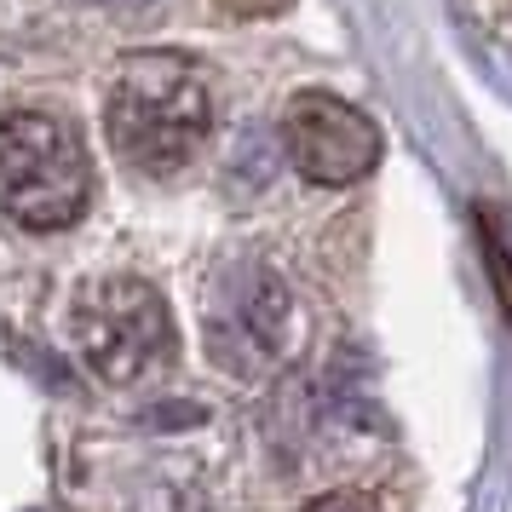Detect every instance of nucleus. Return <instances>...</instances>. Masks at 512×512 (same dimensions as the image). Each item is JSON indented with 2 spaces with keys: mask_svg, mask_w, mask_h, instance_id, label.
Here are the masks:
<instances>
[{
  "mask_svg": "<svg viewBox=\"0 0 512 512\" xmlns=\"http://www.w3.org/2000/svg\"><path fill=\"white\" fill-rule=\"evenodd\" d=\"M208 127V81L179 52H133L110 81L104 133H110V150L144 179L179 173L202 150Z\"/></svg>",
  "mask_w": 512,
  "mask_h": 512,
  "instance_id": "f257e3e1",
  "label": "nucleus"
},
{
  "mask_svg": "<svg viewBox=\"0 0 512 512\" xmlns=\"http://www.w3.org/2000/svg\"><path fill=\"white\" fill-rule=\"evenodd\" d=\"M93 202V156L64 116L18 110L0 121V213L24 231H64Z\"/></svg>",
  "mask_w": 512,
  "mask_h": 512,
  "instance_id": "f03ea898",
  "label": "nucleus"
},
{
  "mask_svg": "<svg viewBox=\"0 0 512 512\" xmlns=\"http://www.w3.org/2000/svg\"><path fill=\"white\" fill-rule=\"evenodd\" d=\"M75 346L98 380L133 386V380H150L173 363L179 334H173V317L150 282L98 277L75 300Z\"/></svg>",
  "mask_w": 512,
  "mask_h": 512,
  "instance_id": "7ed1b4c3",
  "label": "nucleus"
},
{
  "mask_svg": "<svg viewBox=\"0 0 512 512\" xmlns=\"http://www.w3.org/2000/svg\"><path fill=\"white\" fill-rule=\"evenodd\" d=\"M288 294L265 265H225L208 294V351L225 374H265L282 351Z\"/></svg>",
  "mask_w": 512,
  "mask_h": 512,
  "instance_id": "20e7f679",
  "label": "nucleus"
},
{
  "mask_svg": "<svg viewBox=\"0 0 512 512\" xmlns=\"http://www.w3.org/2000/svg\"><path fill=\"white\" fill-rule=\"evenodd\" d=\"M288 162L311 185H357L380 162V127L334 93H294L282 110Z\"/></svg>",
  "mask_w": 512,
  "mask_h": 512,
  "instance_id": "39448f33",
  "label": "nucleus"
},
{
  "mask_svg": "<svg viewBox=\"0 0 512 512\" xmlns=\"http://www.w3.org/2000/svg\"><path fill=\"white\" fill-rule=\"evenodd\" d=\"M478 248H484V259H489L501 311H507V323H512V248L501 242V231H495V208H478Z\"/></svg>",
  "mask_w": 512,
  "mask_h": 512,
  "instance_id": "423d86ee",
  "label": "nucleus"
},
{
  "mask_svg": "<svg viewBox=\"0 0 512 512\" xmlns=\"http://www.w3.org/2000/svg\"><path fill=\"white\" fill-rule=\"evenodd\" d=\"M305 512H380V507H374V495H363V489H334V495H317Z\"/></svg>",
  "mask_w": 512,
  "mask_h": 512,
  "instance_id": "0eeeda50",
  "label": "nucleus"
},
{
  "mask_svg": "<svg viewBox=\"0 0 512 512\" xmlns=\"http://www.w3.org/2000/svg\"><path fill=\"white\" fill-rule=\"evenodd\" d=\"M225 18H277V12H288L294 0H213Z\"/></svg>",
  "mask_w": 512,
  "mask_h": 512,
  "instance_id": "6e6552de",
  "label": "nucleus"
}]
</instances>
